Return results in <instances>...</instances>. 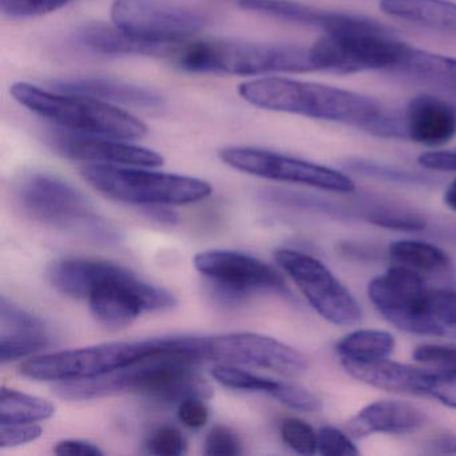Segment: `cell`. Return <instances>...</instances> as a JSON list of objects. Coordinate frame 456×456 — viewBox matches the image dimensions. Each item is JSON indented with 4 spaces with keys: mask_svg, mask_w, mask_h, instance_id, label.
Listing matches in <instances>:
<instances>
[{
    "mask_svg": "<svg viewBox=\"0 0 456 456\" xmlns=\"http://www.w3.org/2000/svg\"><path fill=\"white\" fill-rule=\"evenodd\" d=\"M239 93L250 105L265 110L349 125L378 137H405L403 114L349 90L272 77L244 82Z\"/></svg>",
    "mask_w": 456,
    "mask_h": 456,
    "instance_id": "obj_1",
    "label": "cell"
},
{
    "mask_svg": "<svg viewBox=\"0 0 456 456\" xmlns=\"http://www.w3.org/2000/svg\"><path fill=\"white\" fill-rule=\"evenodd\" d=\"M368 297L387 322L404 332L456 338V292L432 289L413 269L394 266L375 277Z\"/></svg>",
    "mask_w": 456,
    "mask_h": 456,
    "instance_id": "obj_2",
    "label": "cell"
},
{
    "mask_svg": "<svg viewBox=\"0 0 456 456\" xmlns=\"http://www.w3.org/2000/svg\"><path fill=\"white\" fill-rule=\"evenodd\" d=\"M412 47L391 30L362 15L346 14L338 28L324 33L309 49L314 71L354 74L388 70L399 73Z\"/></svg>",
    "mask_w": 456,
    "mask_h": 456,
    "instance_id": "obj_3",
    "label": "cell"
},
{
    "mask_svg": "<svg viewBox=\"0 0 456 456\" xmlns=\"http://www.w3.org/2000/svg\"><path fill=\"white\" fill-rule=\"evenodd\" d=\"M167 58L189 73L263 76L314 71L309 49L284 45L181 41L173 45Z\"/></svg>",
    "mask_w": 456,
    "mask_h": 456,
    "instance_id": "obj_4",
    "label": "cell"
},
{
    "mask_svg": "<svg viewBox=\"0 0 456 456\" xmlns=\"http://www.w3.org/2000/svg\"><path fill=\"white\" fill-rule=\"evenodd\" d=\"M10 92L20 105L66 132L122 141L138 140L146 134L140 119L95 98L47 92L26 82L12 85Z\"/></svg>",
    "mask_w": 456,
    "mask_h": 456,
    "instance_id": "obj_5",
    "label": "cell"
},
{
    "mask_svg": "<svg viewBox=\"0 0 456 456\" xmlns=\"http://www.w3.org/2000/svg\"><path fill=\"white\" fill-rule=\"evenodd\" d=\"M82 175L103 196L140 207L193 204L212 193V186L199 178L137 167L87 165L82 169Z\"/></svg>",
    "mask_w": 456,
    "mask_h": 456,
    "instance_id": "obj_6",
    "label": "cell"
},
{
    "mask_svg": "<svg viewBox=\"0 0 456 456\" xmlns=\"http://www.w3.org/2000/svg\"><path fill=\"white\" fill-rule=\"evenodd\" d=\"M17 200L26 215L63 231L111 240L114 231L94 212L92 202L68 181L50 173H30L17 185Z\"/></svg>",
    "mask_w": 456,
    "mask_h": 456,
    "instance_id": "obj_7",
    "label": "cell"
},
{
    "mask_svg": "<svg viewBox=\"0 0 456 456\" xmlns=\"http://www.w3.org/2000/svg\"><path fill=\"white\" fill-rule=\"evenodd\" d=\"M159 349V338L100 344L34 357L20 365V372L25 378L44 381L92 378L134 364Z\"/></svg>",
    "mask_w": 456,
    "mask_h": 456,
    "instance_id": "obj_8",
    "label": "cell"
},
{
    "mask_svg": "<svg viewBox=\"0 0 456 456\" xmlns=\"http://www.w3.org/2000/svg\"><path fill=\"white\" fill-rule=\"evenodd\" d=\"M183 343L194 362L212 360L224 364L249 365L285 376H300L308 370V362L300 352L258 333H229L213 338L183 336Z\"/></svg>",
    "mask_w": 456,
    "mask_h": 456,
    "instance_id": "obj_9",
    "label": "cell"
},
{
    "mask_svg": "<svg viewBox=\"0 0 456 456\" xmlns=\"http://www.w3.org/2000/svg\"><path fill=\"white\" fill-rule=\"evenodd\" d=\"M274 260L322 319L344 327L362 322L360 304L322 261L293 249L277 250Z\"/></svg>",
    "mask_w": 456,
    "mask_h": 456,
    "instance_id": "obj_10",
    "label": "cell"
},
{
    "mask_svg": "<svg viewBox=\"0 0 456 456\" xmlns=\"http://www.w3.org/2000/svg\"><path fill=\"white\" fill-rule=\"evenodd\" d=\"M114 26L143 41H186L208 23L207 14L173 0H114Z\"/></svg>",
    "mask_w": 456,
    "mask_h": 456,
    "instance_id": "obj_11",
    "label": "cell"
},
{
    "mask_svg": "<svg viewBox=\"0 0 456 456\" xmlns=\"http://www.w3.org/2000/svg\"><path fill=\"white\" fill-rule=\"evenodd\" d=\"M194 266L209 280L213 295L225 304L241 303L256 292L288 293L273 266L247 253L207 250L194 257Z\"/></svg>",
    "mask_w": 456,
    "mask_h": 456,
    "instance_id": "obj_12",
    "label": "cell"
},
{
    "mask_svg": "<svg viewBox=\"0 0 456 456\" xmlns=\"http://www.w3.org/2000/svg\"><path fill=\"white\" fill-rule=\"evenodd\" d=\"M220 157L233 169L256 177L312 186L335 193L354 191V181L344 173L295 157L253 148H226Z\"/></svg>",
    "mask_w": 456,
    "mask_h": 456,
    "instance_id": "obj_13",
    "label": "cell"
},
{
    "mask_svg": "<svg viewBox=\"0 0 456 456\" xmlns=\"http://www.w3.org/2000/svg\"><path fill=\"white\" fill-rule=\"evenodd\" d=\"M90 311L108 327H125L145 312L167 311L177 305L175 295L138 279L132 271L101 284L89 296Z\"/></svg>",
    "mask_w": 456,
    "mask_h": 456,
    "instance_id": "obj_14",
    "label": "cell"
},
{
    "mask_svg": "<svg viewBox=\"0 0 456 456\" xmlns=\"http://www.w3.org/2000/svg\"><path fill=\"white\" fill-rule=\"evenodd\" d=\"M49 140L58 153L77 161L137 167H157L164 164V159L156 151L114 138L78 134L65 130L50 135Z\"/></svg>",
    "mask_w": 456,
    "mask_h": 456,
    "instance_id": "obj_15",
    "label": "cell"
},
{
    "mask_svg": "<svg viewBox=\"0 0 456 456\" xmlns=\"http://www.w3.org/2000/svg\"><path fill=\"white\" fill-rule=\"evenodd\" d=\"M53 343L46 322L2 297L0 301V360L4 364L31 356Z\"/></svg>",
    "mask_w": 456,
    "mask_h": 456,
    "instance_id": "obj_16",
    "label": "cell"
},
{
    "mask_svg": "<svg viewBox=\"0 0 456 456\" xmlns=\"http://www.w3.org/2000/svg\"><path fill=\"white\" fill-rule=\"evenodd\" d=\"M405 137L426 146H442L456 135V106L450 101L421 94L403 114Z\"/></svg>",
    "mask_w": 456,
    "mask_h": 456,
    "instance_id": "obj_17",
    "label": "cell"
},
{
    "mask_svg": "<svg viewBox=\"0 0 456 456\" xmlns=\"http://www.w3.org/2000/svg\"><path fill=\"white\" fill-rule=\"evenodd\" d=\"M428 420L424 411L402 400H379L360 410L346 423V434L362 439L373 434L405 435L420 429Z\"/></svg>",
    "mask_w": 456,
    "mask_h": 456,
    "instance_id": "obj_18",
    "label": "cell"
},
{
    "mask_svg": "<svg viewBox=\"0 0 456 456\" xmlns=\"http://www.w3.org/2000/svg\"><path fill=\"white\" fill-rule=\"evenodd\" d=\"M344 370L352 378L368 386L400 394L427 396L431 370L412 367L383 359L376 362H341Z\"/></svg>",
    "mask_w": 456,
    "mask_h": 456,
    "instance_id": "obj_19",
    "label": "cell"
},
{
    "mask_svg": "<svg viewBox=\"0 0 456 456\" xmlns=\"http://www.w3.org/2000/svg\"><path fill=\"white\" fill-rule=\"evenodd\" d=\"M124 266L93 258H62L49 266V280L55 289L77 298L89 296L108 280L125 271Z\"/></svg>",
    "mask_w": 456,
    "mask_h": 456,
    "instance_id": "obj_20",
    "label": "cell"
},
{
    "mask_svg": "<svg viewBox=\"0 0 456 456\" xmlns=\"http://www.w3.org/2000/svg\"><path fill=\"white\" fill-rule=\"evenodd\" d=\"M55 92L85 95L108 103H121L138 109L161 108L162 97L153 90L105 78H77L53 82Z\"/></svg>",
    "mask_w": 456,
    "mask_h": 456,
    "instance_id": "obj_21",
    "label": "cell"
},
{
    "mask_svg": "<svg viewBox=\"0 0 456 456\" xmlns=\"http://www.w3.org/2000/svg\"><path fill=\"white\" fill-rule=\"evenodd\" d=\"M77 44L89 52L102 55H159L167 57L169 44L143 41L125 33L121 28H109L105 25H92L77 31Z\"/></svg>",
    "mask_w": 456,
    "mask_h": 456,
    "instance_id": "obj_22",
    "label": "cell"
},
{
    "mask_svg": "<svg viewBox=\"0 0 456 456\" xmlns=\"http://www.w3.org/2000/svg\"><path fill=\"white\" fill-rule=\"evenodd\" d=\"M386 14L439 33H456V4L450 0H381Z\"/></svg>",
    "mask_w": 456,
    "mask_h": 456,
    "instance_id": "obj_23",
    "label": "cell"
},
{
    "mask_svg": "<svg viewBox=\"0 0 456 456\" xmlns=\"http://www.w3.org/2000/svg\"><path fill=\"white\" fill-rule=\"evenodd\" d=\"M241 7L284 22L322 28L324 33L333 30L344 15V12H324L290 0H242Z\"/></svg>",
    "mask_w": 456,
    "mask_h": 456,
    "instance_id": "obj_24",
    "label": "cell"
},
{
    "mask_svg": "<svg viewBox=\"0 0 456 456\" xmlns=\"http://www.w3.org/2000/svg\"><path fill=\"white\" fill-rule=\"evenodd\" d=\"M395 338L383 330H360L348 333L336 346L340 362H376L388 359L394 352Z\"/></svg>",
    "mask_w": 456,
    "mask_h": 456,
    "instance_id": "obj_25",
    "label": "cell"
},
{
    "mask_svg": "<svg viewBox=\"0 0 456 456\" xmlns=\"http://www.w3.org/2000/svg\"><path fill=\"white\" fill-rule=\"evenodd\" d=\"M388 252L392 260L419 273H443L451 269L447 253L428 242L400 240L389 245Z\"/></svg>",
    "mask_w": 456,
    "mask_h": 456,
    "instance_id": "obj_26",
    "label": "cell"
},
{
    "mask_svg": "<svg viewBox=\"0 0 456 456\" xmlns=\"http://www.w3.org/2000/svg\"><path fill=\"white\" fill-rule=\"evenodd\" d=\"M54 413L55 407L49 400L2 387L0 424L37 423L53 418Z\"/></svg>",
    "mask_w": 456,
    "mask_h": 456,
    "instance_id": "obj_27",
    "label": "cell"
},
{
    "mask_svg": "<svg viewBox=\"0 0 456 456\" xmlns=\"http://www.w3.org/2000/svg\"><path fill=\"white\" fill-rule=\"evenodd\" d=\"M213 378L223 384L226 388L239 389V391L264 392L271 395L276 391L280 381L273 379L253 375L247 370H240L231 364H220L213 368Z\"/></svg>",
    "mask_w": 456,
    "mask_h": 456,
    "instance_id": "obj_28",
    "label": "cell"
},
{
    "mask_svg": "<svg viewBox=\"0 0 456 456\" xmlns=\"http://www.w3.org/2000/svg\"><path fill=\"white\" fill-rule=\"evenodd\" d=\"M281 439L290 450L301 455L317 452V432L311 424L297 418L285 419L281 423Z\"/></svg>",
    "mask_w": 456,
    "mask_h": 456,
    "instance_id": "obj_29",
    "label": "cell"
},
{
    "mask_svg": "<svg viewBox=\"0 0 456 456\" xmlns=\"http://www.w3.org/2000/svg\"><path fill=\"white\" fill-rule=\"evenodd\" d=\"M73 0H0L2 12L12 20L39 17L62 9Z\"/></svg>",
    "mask_w": 456,
    "mask_h": 456,
    "instance_id": "obj_30",
    "label": "cell"
},
{
    "mask_svg": "<svg viewBox=\"0 0 456 456\" xmlns=\"http://www.w3.org/2000/svg\"><path fill=\"white\" fill-rule=\"evenodd\" d=\"M272 397L279 400L287 407L303 411V412H320L322 410V400L316 395L312 394L309 389L297 386V384L280 381L279 387L272 394Z\"/></svg>",
    "mask_w": 456,
    "mask_h": 456,
    "instance_id": "obj_31",
    "label": "cell"
},
{
    "mask_svg": "<svg viewBox=\"0 0 456 456\" xmlns=\"http://www.w3.org/2000/svg\"><path fill=\"white\" fill-rule=\"evenodd\" d=\"M346 167L360 175H370V177L381 178V180L397 181V183H426L427 178L416 173L405 172L396 167H387L378 162L368 161V159H349Z\"/></svg>",
    "mask_w": 456,
    "mask_h": 456,
    "instance_id": "obj_32",
    "label": "cell"
},
{
    "mask_svg": "<svg viewBox=\"0 0 456 456\" xmlns=\"http://www.w3.org/2000/svg\"><path fill=\"white\" fill-rule=\"evenodd\" d=\"M317 452L324 456H356L359 455L351 435L325 426L317 432Z\"/></svg>",
    "mask_w": 456,
    "mask_h": 456,
    "instance_id": "obj_33",
    "label": "cell"
},
{
    "mask_svg": "<svg viewBox=\"0 0 456 456\" xmlns=\"http://www.w3.org/2000/svg\"><path fill=\"white\" fill-rule=\"evenodd\" d=\"M368 221L381 228L395 231L415 232L426 228V220L415 212L407 210H376L368 216Z\"/></svg>",
    "mask_w": 456,
    "mask_h": 456,
    "instance_id": "obj_34",
    "label": "cell"
},
{
    "mask_svg": "<svg viewBox=\"0 0 456 456\" xmlns=\"http://www.w3.org/2000/svg\"><path fill=\"white\" fill-rule=\"evenodd\" d=\"M427 396L450 408H456V367L432 370Z\"/></svg>",
    "mask_w": 456,
    "mask_h": 456,
    "instance_id": "obj_35",
    "label": "cell"
},
{
    "mask_svg": "<svg viewBox=\"0 0 456 456\" xmlns=\"http://www.w3.org/2000/svg\"><path fill=\"white\" fill-rule=\"evenodd\" d=\"M207 455L236 456L242 453V443L236 432L225 426H216L205 439Z\"/></svg>",
    "mask_w": 456,
    "mask_h": 456,
    "instance_id": "obj_36",
    "label": "cell"
},
{
    "mask_svg": "<svg viewBox=\"0 0 456 456\" xmlns=\"http://www.w3.org/2000/svg\"><path fill=\"white\" fill-rule=\"evenodd\" d=\"M146 447L154 455H183L186 451V439L175 427H162L151 435Z\"/></svg>",
    "mask_w": 456,
    "mask_h": 456,
    "instance_id": "obj_37",
    "label": "cell"
},
{
    "mask_svg": "<svg viewBox=\"0 0 456 456\" xmlns=\"http://www.w3.org/2000/svg\"><path fill=\"white\" fill-rule=\"evenodd\" d=\"M42 428L36 423L0 424V447L10 448L28 444L39 439Z\"/></svg>",
    "mask_w": 456,
    "mask_h": 456,
    "instance_id": "obj_38",
    "label": "cell"
},
{
    "mask_svg": "<svg viewBox=\"0 0 456 456\" xmlns=\"http://www.w3.org/2000/svg\"><path fill=\"white\" fill-rule=\"evenodd\" d=\"M178 419L191 429L202 428L209 420V410L202 399H186L178 404Z\"/></svg>",
    "mask_w": 456,
    "mask_h": 456,
    "instance_id": "obj_39",
    "label": "cell"
},
{
    "mask_svg": "<svg viewBox=\"0 0 456 456\" xmlns=\"http://www.w3.org/2000/svg\"><path fill=\"white\" fill-rule=\"evenodd\" d=\"M419 164L435 172H456V149L421 154Z\"/></svg>",
    "mask_w": 456,
    "mask_h": 456,
    "instance_id": "obj_40",
    "label": "cell"
},
{
    "mask_svg": "<svg viewBox=\"0 0 456 456\" xmlns=\"http://www.w3.org/2000/svg\"><path fill=\"white\" fill-rule=\"evenodd\" d=\"M57 455H81V456H101L102 450L98 445L93 444L85 440L68 439L57 443L54 448Z\"/></svg>",
    "mask_w": 456,
    "mask_h": 456,
    "instance_id": "obj_41",
    "label": "cell"
},
{
    "mask_svg": "<svg viewBox=\"0 0 456 456\" xmlns=\"http://www.w3.org/2000/svg\"><path fill=\"white\" fill-rule=\"evenodd\" d=\"M169 205H145L141 207L143 215L156 223L162 224V225H173L177 223L178 215L173 210H170Z\"/></svg>",
    "mask_w": 456,
    "mask_h": 456,
    "instance_id": "obj_42",
    "label": "cell"
},
{
    "mask_svg": "<svg viewBox=\"0 0 456 456\" xmlns=\"http://www.w3.org/2000/svg\"><path fill=\"white\" fill-rule=\"evenodd\" d=\"M432 452L456 453V435L452 432H442L429 443Z\"/></svg>",
    "mask_w": 456,
    "mask_h": 456,
    "instance_id": "obj_43",
    "label": "cell"
},
{
    "mask_svg": "<svg viewBox=\"0 0 456 456\" xmlns=\"http://www.w3.org/2000/svg\"><path fill=\"white\" fill-rule=\"evenodd\" d=\"M445 205H447L450 209H452L453 212H456V180H453L450 185L445 189L444 197Z\"/></svg>",
    "mask_w": 456,
    "mask_h": 456,
    "instance_id": "obj_44",
    "label": "cell"
}]
</instances>
